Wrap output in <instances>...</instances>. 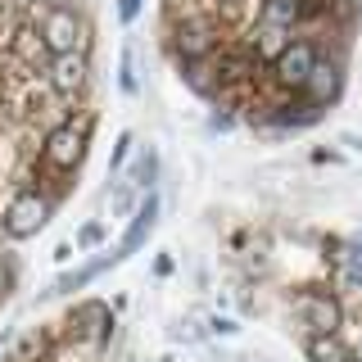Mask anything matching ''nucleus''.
<instances>
[{
  "label": "nucleus",
  "instance_id": "f257e3e1",
  "mask_svg": "<svg viewBox=\"0 0 362 362\" xmlns=\"http://www.w3.org/2000/svg\"><path fill=\"white\" fill-rule=\"evenodd\" d=\"M222 45H226V23L213 14V9H195V14L168 18V54H173V64L209 59Z\"/></svg>",
  "mask_w": 362,
  "mask_h": 362
},
{
  "label": "nucleus",
  "instance_id": "f03ea898",
  "mask_svg": "<svg viewBox=\"0 0 362 362\" xmlns=\"http://www.w3.org/2000/svg\"><path fill=\"white\" fill-rule=\"evenodd\" d=\"M90 132H95V113H82V118H64L59 127L45 132L41 141V163L54 168V173H77V163L86 158V145H90Z\"/></svg>",
  "mask_w": 362,
  "mask_h": 362
},
{
  "label": "nucleus",
  "instance_id": "7ed1b4c3",
  "mask_svg": "<svg viewBox=\"0 0 362 362\" xmlns=\"http://www.w3.org/2000/svg\"><path fill=\"white\" fill-rule=\"evenodd\" d=\"M54 204L45 190H37V186H18L14 195H9V204H5V213H0V231L9 235V240H32V235L41 231L45 222L54 218Z\"/></svg>",
  "mask_w": 362,
  "mask_h": 362
},
{
  "label": "nucleus",
  "instance_id": "20e7f679",
  "mask_svg": "<svg viewBox=\"0 0 362 362\" xmlns=\"http://www.w3.org/2000/svg\"><path fill=\"white\" fill-rule=\"evenodd\" d=\"M37 32L45 41V50L50 54H64V50H90V23L82 18V9L59 0V5L41 9L37 18Z\"/></svg>",
  "mask_w": 362,
  "mask_h": 362
},
{
  "label": "nucleus",
  "instance_id": "39448f33",
  "mask_svg": "<svg viewBox=\"0 0 362 362\" xmlns=\"http://www.w3.org/2000/svg\"><path fill=\"white\" fill-rule=\"evenodd\" d=\"M45 90L50 95L68 100V105H77L82 100V90L90 86V50H64V54H50V64H45Z\"/></svg>",
  "mask_w": 362,
  "mask_h": 362
},
{
  "label": "nucleus",
  "instance_id": "423d86ee",
  "mask_svg": "<svg viewBox=\"0 0 362 362\" xmlns=\"http://www.w3.org/2000/svg\"><path fill=\"white\" fill-rule=\"evenodd\" d=\"M313 64H317V41H313V37H294L286 50H281L276 59L267 64V77H272L281 90L299 95L303 82H308V73H313Z\"/></svg>",
  "mask_w": 362,
  "mask_h": 362
},
{
  "label": "nucleus",
  "instance_id": "0eeeda50",
  "mask_svg": "<svg viewBox=\"0 0 362 362\" xmlns=\"http://www.w3.org/2000/svg\"><path fill=\"white\" fill-rule=\"evenodd\" d=\"M294 317H299L303 335L339 331V326H344V303H339L331 290H322V286H303L299 294H294Z\"/></svg>",
  "mask_w": 362,
  "mask_h": 362
},
{
  "label": "nucleus",
  "instance_id": "6e6552de",
  "mask_svg": "<svg viewBox=\"0 0 362 362\" xmlns=\"http://www.w3.org/2000/svg\"><path fill=\"white\" fill-rule=\"evenodd\" d=\"M64 331L73 339H86V344H100V339H109L113 331V313L105 299H86V303H73V313L64 317Z\"/></svg>",
  "mask_w": 362,
  "mask_h": 362
},
{
  "label": "nucleus",
  "instance_id": "1a4fd4ad",
  "mask_svg": "<svg viewBox=\"0 0 362 362\" xmlns=\"http://www.w3.org/2000/svg\"><path fill=\"white\" fill-rule=\"evenodd\" d=\"M339 90H344V64L331 59V54H317V64H313V73H308V82H303L299 95H308L313 105H335L339 100Z\"/></svg>",
  "mask_w": 362,
  "mask_h": 362
},
{
  "label": "nucleus",
  "instance_id": "9d476101",
  "mask_svg": "<svg viewBox=\"0 0 362 362\" xmlns=\"http://www.w3.org/2000/svg\"><path fill=\"white\" fill-rule=\"evenodd\" d=\"M154 222H158V195H154V190H145V195H141V204H136V209H132L127 235H122V240H118V254H113V258H118V263H122V258H132L136 249H141L145 240H150Z\"/></svg>",
  "mask_w": 362,
  "mask_h": 362
},
{
  "label": "nucleus",
  "instance_id": "9b49d317",
  "mask_svg": "<svg viewBox=\"0 0 362 362\" xmlns=\"http://www.w3.org/2000/svg\"><path fill=\"white\" fill-rule=\"evenodd\" d=\"M9 54H14L18 64L37 68V73H45V64H50V50H45L41 32H37V18L32 23H18L14 32H9Z\"/></svg>",
  "mask_w": 362,
  "mask_h": 362
},
{
  "label": "nucleus",
  "instance_id": "f8f14e48",
  "mask_svg": "<svg viewBox=\"0 0 362 362\" xmlns=\"http://www.w3.org/2000/svg\"><path fill=\"white\" fill-rule=\"evenodd\" d=\"M303 354H308V362H358L354 349L339 339V331H313V335H303Z\"/></svg>",
  "mask_w": 362,
  "mask_h": 362
},
{
  "label": "nucleus",
  "instance_id": "ddd939ff",
  "mask_svg": "<svg viewBox=\"0 0 362 362\" xmlns=\"http://www.w3.org/2000/svg\"><path fill=\"white\" fill-rule=\"evenodd\" d=\"M181 68V82H186L195 95L204 100H218L222 95V82H218V64H213V54L209 59H186V64H177Z\"/></svg>",
  "mask_w": 362,
  "mask_h": 362
},
{
  "label": "nucleus",
  "instance_id": "4468645a",
  "mask_svg": "<svg viewBox=\"0 0 362 362\" xmlns=\"http://www.w3.org/2000/svg\"><path fill=\"white\" fill-rule=\"evenodd\" d=\"M118 263L113 254H105V258H95V263H86V267H73V272H64L59 281H54L50 290H45V299H54V294H73V290H86L95 276H105V272Z\"/></svg>",
  "mask_w": 362,
  "mask_h": 362
},
{
  "label": "nucleus",
  "instance_id": "2eb2a0df",
  "mask_svg": "<svg viewBox=\"0 0 362 362\" xmlns=\"http://www.w3.org/2000/svg\"><path fill=\"white\" fill-rule=\"evenodd\" d=\"M240 41H249V45H254V54H258V64H272V59H276V54L281 50H286V45L294 41V32H286V28H267V23H258V28L254 32H249V37H240Z\"/></svg>",
  "mask_w": 362,
  "mask_h": 362
},
{
  "label": "nucleus",
  "instance_id": "dca6fc26",
  "mask_svg": "<svg viewBox=\"0 0 362 362\" xmlns=\"http://www.w3.org/2000/svg\"><path fill=\"white\" fill-rule=\"evenodd\" d=\"M267 28H286V32H299L303 28V0H263V18Z\"/></svg>",
  "mask_w": 362,
  "mask_h": 362
},
{
  "label": "nucleus",
  "instance_id": "f3484780",
  "mask_svg": "<svg viewBox=\"0 0 362 362\" xmlns=\"http://www.w3.org/2000/svg\"><path fill=\"white\" fill-rule=\"evenodd\" d=\"M127 181L141 190V195H145V190H154V181H158V150H154V145H145V154L127 168Z\"/></svg>",
  "mask_w": 362,
  "mask_h": 362
},
{
  "label": "nucleus",
  "instance_id": "a211bd4d",
  "mask_svg": "<svg viewBox=\"0 0 362 362\" xmlns=\"http://www.w3.org/2000/svg\"><path fill=\"white\" fill-rule=\"evenodd\" d=\"M118 90H122V95H141V77H136V54H132V45L122 50V59H118Z\"/></svg>",
  "mask_w": 362,
  "mask_h": 362
},
{
  "label": "nucleus",
  "instance_id": "6ab92c4d",
  "mask_svg": "<svg viewBox=\"0 0 362 362\" xmlns=\"http://www.w3.org/2000/svg\"><path fill=\"white\" fill-rule=\"evenodd\" d=\"M132 145H136V136H132V132H122V136H118V145H113V158H109V173H122V168L132 163Z\"/></svg>",
  "mask_w": 362,
  "mask_h": 362
},
{
  "label": "nucleus",
  "instance_id": "aec40b11",
  "mask_svg": "<svg viewBox=\"0 0 362 362\" xmlns=\"http://www.w3.org/2000/svg\"><path fill=\"white\" fill-rule=\"evenodd\" d=\"M136 195H141V190H136L132 181H118V190H113V199H109L113 213H132L136 209Z\"/></svg>",
  "mask_w": 362,
  "mask_h": 362
},
{
  "label": "nucleus",
  "instance_id": "412c9836",
  "mask_svg": "<svg viewBox=\"0 0 362 362\" xmlns=\"http://www.w3.org/2000/svg\"><path fill=\"white\" fill-rule=\"evenodd\" d=\"M100 240H105V226H100V222H86L82 231H77V249H90V245H100Z\"/></svg>",
  "mask_w": 362,
  "mask_h": 362
},
{
  "label": "nucleus",
  "instance_id": "4be33fe9",
  "mask_svg": "<svg viewBox=\"0 0 362 362\" xmlns=\"http://www.w3.org/2000/svg\"><path fill=\"white\" fill-rule=\"evenodd\" d=\"M118 18H122V28H132L141 18V0H118Z\"/></svg>",
  "mask_w": 362,
  "mask_h": 362
},
{
  "label": "nucleus",
  "instance_id": "5701e85b",
  "mask_svg": "<svg viewBox=\"0 0 362 362\" xmlns=\"http://www.w3.org/2000/svg\"><path fill=\"white\" fill-rule=\"evenodd\" d=\"M213 331H218V335H231L235 322H231V317H213Z\"/></svg>",
  "mask_w": 362,
  "mask_h": 362
},
{
  "label": "nucleus",
  "instance_id": "b1692460",
  "mask_svg": "<svg viewBox=\"0 0 362 362\" xmlns=\"http://www.w3.org/2000/svg\"><path fill=\"white\" fill-rule=\"evenodd\" d=\"M339 141H344L349 150H362V136H358V132H344V136H339Z\"/></svg>",
  "mask_w": 362,
  "mask_h": 362
},
{
  "label": "nucleus",
  "instance_id": "393cba45",
  "mask_svg": "<svg viewBox=\"0 0 362 362\" xmlns=\"http://www.w3.org/2000/svg\"><path fill=\"white\" fill-rule=\"evenodd\" d=\"M0 5H5V0H0Z\"/></svg>",
  "mask_w": 362,
  "mask_h": 362
}]
</instances>
